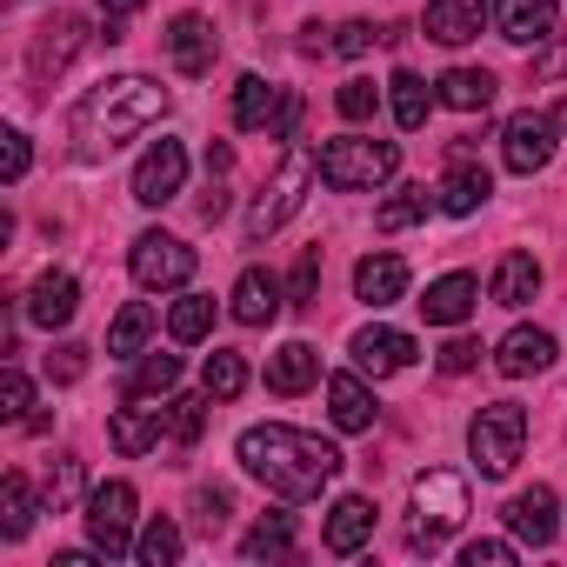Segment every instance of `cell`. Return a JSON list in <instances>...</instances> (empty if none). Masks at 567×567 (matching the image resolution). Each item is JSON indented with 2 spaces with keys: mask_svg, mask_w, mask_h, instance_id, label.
<instances>
[{
  "mask_svg": "<svg viewBox=\"0 0 567 567\" xmlns=\"http://www.w3.org/2000/svg\"><path fill=\"white\" fill-rule=\"evenodd\" d=\"M234 454H240V467H247L260 487H274L280 501H315V494L341 474V447H334V441H321V434H308V427H280V421L247 427V434L234 441Z\"/></svg>",
  "mask_w": 567,
  "mask_h": 567,
  "instance_id": "obj_1",
  "label": "cell"
},
{
  "mask_svg": "<svg viewBox=\"0 0 567 567\" xmlns=\"http://www.w3.org/2000/svg\"><path fill=\"white\" fill-rule=\"evenodd\" d=\"M167 114V87L161 81H147V74H114V81H101V87H87L81 101H74V154L81 161H107L114 147H127L141 127H154Z\"/></svg>",
  "mask_w": 567,
  "mask_h": 567,
  "instance_id": "obj_2",
  "label": "cell"
},
{
  "mask_svg": "<svg viewBox=\"0 0 567 567\" xmlns=\"http://www.w3.org/2000/svg\"><path fill=\"white\" fill-rule=\"evenodd\" d=\"M315 174H321V154H308V147H288V154H280L274 181H267V187L254 194V207H247V240H267V234L288 227V220L301 214Z\"/></svg>",
  "mask_w": 567,
  "mask_h": 567,
  "instance_id": "obj_3",
  "label": "cell"
},
{
  "mask_svg": "<svg viewBox=\"0 0 567 567\" xmlns=\"http://www.w3.org/2000/svg\"><path fill=\"white\" fill-rule=\"evenodd\" d=\"M414 527H408V547H421V554H434L461 520H467V481L454 474V467H427V474H414Z\"/></svg>",
  "mask_w": 567,
  "mask_h": 567,
  "instance_id": "obj_4",
  "label": "cell"
},
{
  "mask_svg": "<svg viewBox=\"0 0 567 567\" xmlns=\"http://www.w3.org/2000/svg\"><path fill=\"white\" fill-rule=\"evenodd\" d=\"M394 167H401V147H394V141L341 134V141L321 147V181H328L334 194H368V187L394 181Z\"/></svg>",
  "mask_w": 567,
  "mask_h": 567,
  "instance_id": "obj_5",
  "label": "cell"
},
{
  "mask_svg": "<svg viewBox=\"0 0 567 567\" xmlns=\"http://www.w3.org/2000/svg\"><path fill=\"white\" fill-rule=\"evenodd\" d=\"M467 447H474V467H481L487 481L514 474V461H520V447H527V408H520V401H487V408L474 414V427H467Z\"/></svg>",
  "mask_w": 567,
  "mask_h": 567,
  "instance_id": "obj_6",
  "label": "cell"
},
{
  "mask_svg": "<svg viewBox=\"0 0 567 567\" xmlns=\"http://www.w3.org/2000/svg\"><path fill=\"white\" fill-rule=\"evenodd\" d=\"M127 267H134V280H141L147 295H161V288H187V280H194V247H187L181 234L147 227V234H134Z\"/></svg>",
  "mask_w": 567,
  "mask_h": 567,
  "instance_id": "obj_7",
  "label": "cell"
},
{
  "mask_svg": "<svg viewBox=\"0 0 567 567\" xmlns=\"http://www.w3.org/2000/svg\"><path fill=\"white\" fill-rule=\"evenodd\" d=\"M554 134H567V101L560 107H547V114H514L507 127H501V161L514 167V174H540L547 161H554Z\"/></svg>",
  "mask_w": 567,
  "mask_h": 567,
  "instance_id": "obj_8",
  "label": "cell"
},
{
  "mask_svg": "<svg viewBox=\"0 0 567 567\" xmlns=\"http://www.w3.org/2000/svg\"><path fill=\"white\" fill-rule=\"evenodd\" d=\"M87 540H94V554H107V560H121V554L134 547V487H127V481H101V487L87 494Z\"/></svg>",
  "mask_w": 567,
  "mask_h": 567,
  "instance_id": "obj_9",
  "label": "cell"
},
{
  "mask_svg": "<svg viewBox=\"0 0 567 567\" xmlns=\"http://www.w3.org/2000/svg\"><path fill=\"white\" fill-rule=\"evenodd\" d=\"M87 41H94V34H87V21H81V14H54V21H41V28H34V41H28V74H34V81L68 74V68H74V54H81Z\"/></svg>",
  "mask_w": 567,
  "mask_h": 567,
  "instance_id": "obj_10",
  "label": "cell"
},
{
  "mask_svg": "<svg viewBox=\"0 0 567 567\" xmlns=\"http://www.w3.org/2000/svg\"><path fill=\"white\" fill-rule=\"evenodd\" d=\"M161 41H167L174 74H187V81L214 74V61H220V34H214V21H207V14H174Z\"/></svg>",
  "mask_w": 567,
  "mask_h": 567,
  "instance_id": "obj_11",
  "label": "cell"
},
{
  "mask_svg": "<svg viewBox=\"0 0 567 567\" xmlns=\"http://www.w3.org/2000/svg\"><path fill=\"white\" fill-rule=\"evenodd\" d=\"M181 181H187V147L181 141H154L141 154V167H134V200L141 207H167L181 194Z\"/></svg>",
  "mask_w": 567,
  "mask_h": 567,
  "instance_id": "obj_12",
  "label": "cell"
},
{
  "mask_svg": "<svg viewBox=\"0 0 567 567\" xmlns=\"http://www.w3.org/2000/svg\"><path fill=\"white\" fill-rule=\"evenodd\" d=\"M481 28H487V0H427V14H421V34L441 48H467L481 41Z\"/></svg>",
  "mask_w": 567,
  "mask_h": 567,
  "instance_id": "obj_13",
  "label": "cell"
},
{
  "mask_svg": "<svg viewBox=\"0 0 567 567\" xmlns=\"http://www.w3.org/2000/svg\"><path fill=\"white\" fill-rule=\"evenodd\" d=\"M414 354H421V348H414V334H401V328H361V334H354V368L374 374V381L414 368Z\"/></svg>",
  "mask_w": 567,
  "mask_h": 567,
  "instance_id": "obj_14",
  "label": "cell"
},
{
  "mask_svg": "<svg viewBox=\"0 0 567 567\" xmlns=\"http://www.w3.org/2000/svg\"><path fill=\"white\" fill-rule=\"evenodd\" d=\"M74 308H81V280L74 274H61V267H48L41 280H34V288H28V321L34 328H68L74 321Z\"/></svg>",
  "mask_w": 567,
  "mask_h": 567,
  "instance_id": "obj_15",
  "label": "cell"
},
{
  "mask_svg": "<svg viewBox=\"0 0 567 567\" xmlns=\"http://www.w3.org/2000/svg\"><path fill=\"white\" fill-rule=\"evenodd\" d=\"M494 368H501L507 381L547 374V368H554V334H547V328H514V334H501V348H494Z\"/></svg>",
  "mask_w": 567,
  "mask_h": 567,
  "instance_id": "obj_16",
  "label": "cell"
},
{
  "mask_svg": "<svg viewBox=\"0 0 567 567\" xmlns=\"http://www.w3.org/2000/svg\"><path fill=\"white\" fill-rule=\"evenodd\" d=\"M368 540H374V501L368 494H341L334 514H328V527H321V547L328 554H361Z\"/></svg>",
  "mask_w": 567,
  "mask_h": 567,
  "instance_id": "obj_17",
  "label": "cell"
},
{
  "mask_svg": "<svg viewBox=\"0 0 567 567\" xmlns=\"http://www.w3.org/2000/svg\"><path fill=\"white\" fill-rule=\"evenodd\" d=\"M401 295H408V260H401V254H368V260L354 267V301L394 308Z\"/></svg>",
  "mask_w": 567,
  "mask_h": 567,
  "instance_id": "obj_18",
  "label": "cell"
},
{
  "mask_svg": "<svg viewBox=\"0 0 567 567\" xmlns=\"http://www.w3.org/2000/svg\"><path fill=\"white\" fill-rule=\"evenodd\" d=\"M494 21H501V41H514V48H540V41H554V0H501L494 8Z\"/></svg>",
  "mask_w": 567,
  "mask_h": 567,
  "instance_id": "obj_19",
  "label": "cell"
},
{
  "mask_svg": "<svg viewBox=\"0 0 567 567\" xmlns=\"http://www.w3.org/2000/svg\"><path fill=\"white\" fill-rule=\"evenodd\" d=\"M474 301H481V280L474 274H441L434 288H427V301H421V315H427V328H461L474 315Z\"/></svg>",
  "mask_w": 567,
  "mask_h": 567,
  "instance_id": "obj_20",
  "label": "cell"
},
{
  "mask_svg": "<svg viewBox=\"0 0 567 567\" xmlns=\"http://www.w3.org/2000/svg\"><path fill=\"white\" fill-rule=\"evenodd\" d=\"M161 434H167V408H121V414H107V441H114V454H147V447H161Z\"/></svg>",
  "mask_w": 567,
  "mask_h": 567,
  "instance_id": "obj_21",
  "label": "cell"
},
{
  "mask_svg": "<svg viewBox=\"0 0 567 567\" xmlns=\"http://www.w3.org/2000/svg\"><path fill=\"white\" fill-rule=\"evenodd\" d=\"M234 321H240V328H274V321H280V280H274V274L247 267V274L234 280Z\"/></svg>",
  "mask_w": 567,
  "mask_h": 567,
  "instance_id": "obj_22",
  "label": "cell"
},
{
  "mask_svg": "<svg viewBox=\"0 0 567 567\" xmlns=\"http://www.w3.org/2000/svg\"><path fill=\"white\" fill-rule=\"evenodd\" d=\"M487 194H494V174H487V167H474V161H454V167L441 174V187H434L441 214H481V207H487Z\"/></svg>",
  "mask_w": 567,
  "mask_h": 567,
  "instance_id": "obj_23",
  "label": "cell"
},
{
  "mask_svg": "<svg viewBox=\"0 0 567 567\" xmlns=\"http://www.w3.org/2000/svg\"><path fill=\"white\" fill-rule=\"evenodd\" d=\"M315 381H321V354L308 341H288V348L267 354V388L274 394H308Z\"/></svg>",
  "mask_w": 567,
  "mask_h": 567,
  "instance_id": "obj_24",
  "label": "cell"
},
{
  "mask_svg": "<svg viewBox=\"0 0 567 567\" xmlns=\"http://www.w3.org/2000/svg\"><path fill=\"white\" fill-rule=\"evenodd\" d=\"M507 527H514V540H527V547H547L554 540V487H527V494H514L507 501Z\"/></svg>",
  "mask_w": 567,
  "mask_h": 567,
  "instance_id": "obj_25",
  "label": "cell"
},
{
  "mask_svg": "<svg viewBox=\"0 0 567 567\" xmlns=\"http://www.w3.org/2000/svg\"><path fill=\"white\" fill-rule=\"evenodd\" d=\"M328 414H334L341 434H368L381 408H374V394H368L354 374H334V381H328Z\"/></svg>",
  "mask_w": 567,
  "mask_h": 567,
  "instance_id": "obj_26",
  "label": "cell"
},
{
  "mask_svg": "<svg viewBox=\"0 0 567 567\" xmlns=\"http://www.w3.org/2000/svg\"><path fill=\"white\" fill-rule=\"evenodd\" d=\"M280 101H288V87H274V81H260V74H247V81L234 87V127H247V134H260V127H274V114H280Z\"/></svg>",
  "mask_w": 567,
  "mask_h": 567,
  "instance_id": "obj_27",
  "label": "cell"
},
{
  "mask_svg": "<svg viewBox=\"0 0 567 567\" xmlns=\"http://www.w3.org/2000/svg\"><path fill=\"white\" fill-rule=\"evenodd\" d=\"M501 308H527L534 295H540V260L534 254H501V267H494V288H487Z\"/></svg>",
  "mask_w": 567,
  "mask_h": 567,
  "instance_id": "obj_28",
  "label": "cell"
},
{
  "mask_svg": "<svg viewBox=\"0 0 567 567\" xmlns=\"http://www.w3.org/2000/svg\"><path fill=\"white\" fill-rule=\"evenodd\" d=\"M434 87H441V101H447L454 114H487V107H494V74H487V68H447Z\"/></svg>",
  "mask_w": 567,
  "mask_h": 567,
  "instance_id": "obj_29",
  "label": "cell"
},
{
  "mask_svg": "<svg viewBox=\"0 0 567 567\" xmlns=\"http://www.w3.org/2000/svg\"><path fill=\"white\" fill-rule=\"evenodd\" d=\"M240 554H247V560H288V554H295V514H260V520L240 534Z\"/></svg>",
  "mask_w": 567,
  "mask_h": 567,
  "instance_id": "obj_30",
  "label": "cell"
},
{
  "mask_svg": "<svg viewBox=\"0 0 567 567\" xmlns=\"http://www.w3.org/2000/svg\"><path fill=\"white\" fill-rule=\"evenodd\" d=\"M174 388H181V354H147L127 374V401H167Z\"/></svg>",
  "mask_w": 567,
  "mask_h": 567,
  "instance_id": "obj_31",
  "label": "cell"
},
{
  "mask_svg": "<svg viewBox=\"0 0 567 567\" xmlns=\"http://www.w3.org/2000/svg\"><path fill=\"white\" fill-rule=\"evenodd\" d=\"M388 101H394V121H401L408 134H421V127H427L434 94H427V81H421V74H408V68H401V74L388 81Z\"/></svg>",
  "mask_w": 567,
  "mask_h": 567,
  "instance_id": "obj_32",
  "label": "cell"
},
{
  "mask_svg": "<svg viewBox=\"0 0 567 567\" xmlns=\"http://www.w3.org/2000/svg\"><path fill=\"white\" fill-rule=\"evenodd\" d=\"M167 334H174L181 348L207 341V334H214V295H181V301H174V315H167Z\"/></svg>",
  "mask_w": 567,
  "mask_h": 567,
  "instance_id": "obj_33",
  "label": "cell"
},
{
  "mask_svg": "<svg viewBox=\"0 0 567 567\" xmlns=\"http://www.w3.org/2000/svg\"><path fill=\"white\" fill-rule=\"evenodd\" d=\"M147 334H154V308H147V301H127V308L114 315V328H107V354L127 361V354L147 348Z\"/></svg>",
  "mask_w": 567,
  "mask_h": 567,
  "instance_id": "obj_34",
  "label": "cell"
},
{
  "mask_svg": "<svg viewBox=\"0 0 567 567\" xmlns=\"http://www.w3.org/2000/svg\"><path fill=\"white\" fill-rule=\"evenodd\" d=\"M28 527H34V487H28V474H8L0 481V534L21 540Z\"/></svg>",
  "mask_w": 567,
  "mask_h": 567,
  "instance_id": "obj_35",
  "label": "cell"
},
{
  "mask_svg": "<svg viewBox=\"0 0 567 567\" xmlns=\"http://www.w3.org/2000/svg\"><path fill=\"white\" fill-rule=\"evenodd\" d=\"M134 554H141V567H174V560H181V527H174L167 514H154V520L141 527Z\"/></svg>",
  "mask_w": 567,
  "mask_h": 567,
  "instance_id": "obj_36",
  "label": "cell"
},
{
  "mask_svg": "<svg viewBox=\"0 0 567 567\" xmlns=\"http://www.w3.org/2000/svg\"><path fill=\"white\" fill-rule=\"evenodd\" d=\"M427 207H441V200H427V187H401L394 200H381V214H374V227H381V234H401V227H414V220H427Z\"/></svg>",
  "mask_w": 567,
  "mask_h": 567,
  "instance_id": "obj_37",
  "label": "cell"
},
{
  "mask_svg": "<svg viewBox=\"0 0 567 567\" xmlns=\"http://www.w3.org/2000/svg\"><path fill=\"white\" fill-rule=\"evenodd\" d=\"M200 388H207L214 401H234V394L247 388V361H240V354H220V348H214V354H207V368H200Z\"/></svg>",
  "mask_w": 567,
  "mask_h": 567,
  "instance_id": "obj_38",
  "label": "cell"
},
{
  "mask_svg": "<svg viewBox=\"0 0 567 567\" xmlns=\"http://www.w3.org/2000/svg\"><path fill=\"white\" fill-rule=\"evenodd\" d=\"M207 401H214V394H207ZM207 401H200V394L167 401V434H174L181 447H194V441H200V427H207Z\"/></svg>",
  "mask_w": 567,
  "mask_h": 567,
  "instance_id": "obj_39",
  "label": "cell"
},
{
  "mask_svg": "<svg viewBox=\"0 0 567 567\" xmlns=\"http://www.w3.org/2000/svg\"><path fill=\"white\" fill-rule=\"evenodd\" d=\"M81 487H87V467H81L74 454H61V461H54V481H48V514H68V507L81 501Z\"/></svg>",
  "mask_w": 567,
  "mask_h": 567,
  "instance_id": "obj_40",
  "label": "cell"
},
{
  "mask_svg": "<svg viewBox=\"0 0 567 567\" xmlns=\"http://www.w3.org/2000/svg\"><path fill=\"white\" fill-rule=\"evenodd\" d=\"M28 408H34V381L8 361V374H0V414H8V421H28Z\"/></svg>",
  "mask_w": 567,
  "mask_h": 567,
  "instance_id": "obj_41",
  "label": "cell"
},
{
  "mask_svg": "<svg viewBox=\"0 0 567 567\" xmlns=\"http://www.w3.org/2000/svg\"><path fill=\"white\" fill-rule=\"evenodd\" d=\"M315 288H321V247H308V254L295 260V274H288V301H295V308H315Z\"/></svg>",
  "mask_w": 567,
  "mask_h": 567,
  "instance_id": "obj_42",
  "label": "cell"
},
{
  "mask_svg": "<svg viewBox=\"0 0 567 567\" xmlns=\"http://www.w3.org/2000/svg\"><path fill=\"white\" fill-rule=\"evenodd\" d=\"M341 121H374V101H381V87L374 81H341Z\"/></svg>",
  "mask_w": 567,
  "mask_h": 567,
  "instance_id": "obj_43",
  "label": "cell"
},
{
  "mask_svg": "<svg viewBox=\"0 0 567 567\" xmlns=\"http://www.w3.org/2000/svg\"><path fill=\"white\" fill-rule=\"evenodd\" d=\"M194 514H200V527H207V534H220V527H227V514H234L227 487H200V494H194Z\"/></svg>",
  "mask_w": 567,
  "mask_h": 567,
  "instance_id": "obj_44",
  "label": "cell"
},
{
  "mask_svg": "<svg viewBox=\"0 0 567 567\" xmlns=\"http://www.w3.org/2000/svg\"><path fill=\"white\" fill-rule=\"evenodd\" d=\"M374 41H388V34H374V21H348V28H334V54H368Z\"/></svg>",
  "mask_w": 567,
  "mask_h": 567,
  "instance_id": "obj_45",
  "label": "cell"
},
{
  "mask_svg": "<svg viewBox=\"0 0 567 567\" xmlns=\"http://www.w3.org/2000/svg\"><path fill=\"white\" fill-rule=\"evenodd\" d=\"M81 374H87V348H74V341H68V348H54V354H48V381H61V388H68V381H81Z\"/></svg>",
  "mask_w": 567,
  "mask_h": 567,
  "instance_id": "obj_46",
  "label": "cell"
},
{
  "mask_svg": "<svg viewBox=\"0 0 567 567\" xmlns=\"http://www.w3.org/2000/svg\"><path fill=\"white\" fill-rule=\"evenodd\" d=\"M467 368H481V341H467V334H454V341L441 348V374H467Z\"/></svg>",
  "mask_w": 567,
  "mask_h": 567,
  "instance_id": "obj_47",
  "label": "cell"
},
{
  "mask_svg": "<svg viewBox=\"0 0 567 567\" xmlns=\"http://www.w3.org/2000/svg\"><path fill=\"white\" fill-rule=\"evenodd\" d=\"M514 554H520L514 540H467V554H461V560H467V567H507Z\"/></svg>",
  "mask_w": 567,
  "mask_h": 567,
  "instance_id": "obj_48",
  "label": "cell"
},
{
  "mask_svg": "<svg viewBox=\"0 0 567 567\" xmlns=\"http://www.w3.org/2000/svg\"><path fill=\"white\" fill-rule=\"evenodd\" d=\"M295 127H301V94H288V101H280V114H274V141H295Z\"/></svg>",
  "mask_w": 567,
  "mask_h": 567,
  "instance_id": "obj_49",
  "label": "cell"
},
{
  "mask_svg": "<svg viewBox=\"0 0 567 567\" xmlns=\"http://www.w3.org/2000/svg\"><path fill=\"white\" fill-rule=\"evenodd\" d=\"M0 141H8V161H0V167H8V181H21L28 161H34V154H28V134H0Z\"/></svg>",
  "mask_w": 567,
  "mask_h": 567,
  "instance_id": "obj_50",
  "label": "cell"
},
{
  "mask_svg": "<svg viewBox=\"0 0 567 567\" xmlns=\"http://www.w3.org/2000/svg\"><path fill=\"white\" fill-rule=\"evenodd\" d=\"M134 8H147V0H101V14H107V41H121V21H127Z\"/></svg>",
  "mask_w": 567,
  "mask_h": 567,
  "instance_id": "obj_51",
  "label": "cell"
},
{
  "mask_svg": "<svg viewBox=\"0 0 567 567\" xmlns=\"http://www.w3.org/2000/svg\"><path fill=\"white\" fill-rule=\"evenodd\" d=\"M328 48H334V41H328V28H321V21H308V28H301V54H328Z\"/></svg>",
  "mask_w": 567,
  "mask_h": 567,
  "instance_id": "obj_52",
  "label": "cell"
},
{
  "mask_svg": "<svg viewBox=\"0 0 567 567\" xmlns=\"http://www.w3.org/2000/svg\"><path fill=\"white\" fill-rule=\"evenodd\" d=\"M227 167H234V147H227V141H214V147H207V181H220Z\"/></svg>",
  "mask_w": 567,
  "mask_h": 567,
  "instance_id": "obj_53",
  "label": "cell"
},
{
  "mask_svg": "<svg viewBox=\"0 0 567 567\" xmlns=\"http://www.w3.org/2000/svg\"><path fill=\"white\" fill-rule=\"evenodd\" d=\"M220 214H227V187L207 181V194H200V220H220Z\"/></svg>",
  "mask_w": 567,
  "mask_h": 567,
  "instance_id": "obj_54",
  "label": "cell"
}]
</instances>
